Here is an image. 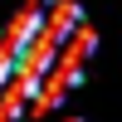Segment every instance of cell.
<instances>
[{"instance_id":"1","label":"cell","mask_w":122,"mask_h":122,"mask_svg":"<svg viewBox=\"0 0 122 122\" xmlns=\"http://www.w3.org/2000/svg\"><path fill=\"white\" fill-rule=\"evenodd\" d=\"M64 122H78V117H64Z\"/></svg>"}]
</instances>
